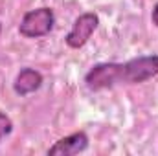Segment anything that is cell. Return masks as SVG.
<instances>
[{"instance_id":"cell-5","label":"cell","mask_w":158,"mask_h":156,"mask_svg":"<svg viewBox=\"0 0 158 156\" xmlns=\"http://www.w3.org/2000/svg\"><path fill=\"white\" fill-rule=\"evenodd\" d=\"M88 136L86 132L77 130L72 132L64 138H59L50 149H48V156H74L79 153H85L88 149Z\"/></svg>"},{"instance_id":"cell-7","label":"cell","mask_w":158,"mask_h":156,"mask_svg":"<svg viewBox=\"0 0 158 156\" xmlns=\"http://www.w3.org/2000/svg\"><path fill=\"white\" fill-rule=\"evenodd\" d=\"M11 132H13V121H11V117L7 116L6 112L0 110V143H2V140L7 138Z\"/></svg>"},{"instance_id":"cell-1","label":"cell","mask_w":158,"mask_h":156,"mask_svg":"<svg viewBox=\"0 0 158 156\" xmlns=\"http://www.w3.org/2000/svg\"><path fill=\"white\" fill-rule=\"evenodd\" d=\"M55 26V13L52 7H37L28 13H24L20 24H19V33L26 39H40L46 37Z\"/></svg>"},{"instance_id":"cell-3","label":"cell","mask_w":158,"mask_h":156,"mask_svg":"<svg viewBox=\"0 0 158 156\" xmlns=\"http://www.w3.org/2000/svg\"><path fill=\"white\" fill-rule=\"evenodd\" d=\"M123 63H98L85 74V84L88 90H105L121 83Z\"/></svg>"},{"instance_id":"cell-6","label":"cell","mask_w":158,"mask_h":156,"mask_svg":"<svg viewBox=\"0 0 158 156\" xmlns=\"http://www.w3.org/2000/svg\"><path fill=\"white\" fill-rule=\"evenodd\" d=\"M42 83H44V77H42V74H40L39 70L26 66V68H22L17 74V77L13 81V90H15L17 96L26 97V96L37 92L42 86Z\"/></svg>"},{"instance_id":"cell-4","label":"cell","mask_w":158,"mask_h":156,"mask_svg":"<svg viewBox=\"0 0 158 156\" xmlns=\"http://www.w3.org/2000/svg\"><path fill=\"white\" fill-rule=\"evenodd\" d=\"M99 28V17L94 13V11H86V13H81L77 18L74 20L70 31L66 33L64 42L68 48L72 50H79L83 48L90 37L96 33V30Z\"/></svg>"},{"instance_id":"cell-9","label":"cell","mask_w":158,"mask_h":156,"mask_svg":"<svg viewBox=\"0 0 158 156\" xmlns=\"http://www.w3.org/2000/svg\"><path fill=\"white\" fill-rule=\"evenodd\" d=\"M0 33H2V22H0Z\"/></svg>"},{"instance_id":"cell-2","label":"cell","mask_w":158,"mask_h":156,"mask_svg":"<svg viewBox=\"0 0 158 156\" xmlns=\"http://www.w3.org/2000/svg\"><path fill=\"white\" fill-rule=\"evenodd\" d=\"M158 76V53L140 55L123 63L121 83L127 84H140Z\"/></svg>"},{"instance_id":"cell-8","label":"cell","mask_w":158,"mask_h":156,"mask_svg":"<svg viewBox=\"0 0 158 156\" xmlns=\"http://www.w3.org/2000/svg\"><path fill=\"white\" fill-rule=\"evenodd\" d=\"M151 20H153V24L158 28V2L153 6V11H151Z\"/></svg>"}]
</instances>
